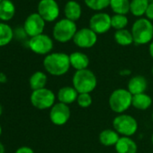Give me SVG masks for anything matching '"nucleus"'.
Listing matches in <instances>:
<instances>
[{"instance_id":"obj_1","label":"nucleus","mask_w":153,"mask_h":153,"mask_svg":"<svg viewBox=\"0 0 153 153\" xmlns=\"http://www.w3.org/2000/svg\"><path fill=\"white\" fill-rule=\"evenodd\" d=\"M43 67L45 70L55 76L65 75L70 66L69 55L63 52H53L46 55L43 59Z\"/></svg>"},{"instance_id":"obj_2","label":"nucleus","mask_w":153,"mask_h":153,"mask_svg":"<svg viewBox=\"0 0 153 153\" xmlns=\"http://www.w3.org/2000/svg\"><path fill=\"white\" fill-rule=\"evenodd\" d=\"M73 88L79 94L88 93L90 94L95 90L97 85V79L95 73L87 68L82 70H76L72 79Z\"/></svg>"},{"instance_id":"obj_3","label":"nucleus","mask_w":153,"mask_h":153,"mask_svg":"<svg viewBox=\"0 0 153 153\" xmlns=\"http://www.w3.org/2000/svg\"><path fill=\"white\" fill-rule=\"evenodd\" d=\"M133 42L136 44H146L153 38V25L149 19L140 18L136 20L131 28Z\"/></svg>"},{"instance_id":"obj_4","label":"nucleus","mask_w":153,"mask_h":153,"mask_svg":"<svg viewBox=\"0 0 153 153\" xmlns=\"http://www.w3.org/2000/svg\"><path fill=\"white\" fill-rule=\"evenodd\" d=\"M132 104V95L123 88L113 91L109 97V106L113 112L119 114L127 111Z\"/></svg>"},{"instance_id":"obj_5","label":"nucleus","mask_w":153,"mask_h":153,"mask_svg":"<svg viewBox=\"0 0 153 153\" xmlns=\"http://www.w3.org/2000/svg\"><path fill=\"white\" fill-rule=\"evenodd\" d=\"M113 127L117 133L124 137H131L136 133L138 130V123L131 115L121 114L114 117Z\"/></svg>"},{"instance_id":"obj_6","label":"nucleus","mask_w":153,"mask_h":153,"mask_svg":"<svg viewBox=\"0 0 153 153\" xmlns=\"http://www.w3.org/2000/svg\"><path fill=\"white\" fill-rule=\"evenodd\" d=\"M76 33V25L75 22L67 18L57 22L53 27L52 34L54 39L59 42H68L72 40Z\"/></svg>"},{"instance_id":"obj_7","label":"nucleus","mask_w":153,"mask_h":153,"mask_svg":"<svg viewBox=\"0 0 153 153\" xmlns=\"http://www.w3.org/2000/svg\"><path fill=\"white\" fill-rule=\"evenodd\" d=\"M55 94L46 88L33 91L30 97L31 104L39 110L51 108L55 105Z\"/></svg>"},{"instance_id":"obj_8","label":"nucleus","mask_w":153,"mask_h":153,"mask_svg":"<svg viewBox=\"0 0 153 153\" xmlns=\"http://www.w3.org/2000/svg\"><path fill=\"white\" fill-rule=\"evenodd\" d=\"M28 44L31 51L39 55H48L53 49V42L51 38L43 33L32 37Z\"/></svg>"},{"instance_id":"obj_9","label":"nucleus","mask_w":153,"mask_h":153,"mask_svg":"<svg viewBox=\"0 0 153 153\" xmlns=\"http://www.w3.org/2000/svg\"><path fill=\"white\" fill-rule=\"evenodd\" d=\"M45 21L38 13L31 14L25 19L24 24V30L25 33L31 38L42 34L43 33Z\"/></svg>"},{"instance_id":"obj_10","label":"nucleus","mask_w":153,"mask_h":153,"mask_svg":"<svg viewBox=\"0 0 153 153\" xmlns=\"http://www.w3.org/2000/svg\"><path fill=\"white\" fill-rule=\"evenodd\" d=\"M37 10L45 22H53L59 15V5L55 0H41Z\"/></svg>"},{"instance_id":"obj_11","label":"nucleus","mask_w":153,"mask_h":153,"mask_svg":"<svg viewBox=\"0 0 153 153\" xmlns=\"http://www.w3.org/2000/svg\"><path fill=\"white\" fill-rule=\"evenodd\" d=\"M74 43L83 49H88L93 47L97 42V34L90 28H82L76 31L74 38Z\"/></svg>"},{"instance_id":"obj_12","label":"nucleus","mask_w":153,"mask_h":153,"mask_svg":"<svg viewBox=\"0 0 153 153\" xmlns=\"http://www.w3.org/2000/svg\"><path fill=\"white\" fill-rule=\"evenodd\" d=\"M70 117V109L68 105L56 103L50 111V119L55 125L61 126L68 123Z\"/></svg>"},{"instance_id":"obj_13","label":"nucleus","mask_w":153,"mask_h":153,"mask_svg":"<svg viewBox=\"0 0 153 153\" xmlns=\"http://www.w3.org/2000/svg\"><path fill=\"white\" fill-rule=\"evenodd\" d=\"M90 29L97 34H103L109 31L111 25V16L106 13L95 14L89 21Z\"/></svg>"},{"instance_id":"obj_14","label":"nucleus","mask_w":153,"mask_h":153,"mask_svg":"<svg viewBox=\"0 0 153 153\" xmlns=\"http://www.w3.org/2000/svg\"><path fill=\"white\" fill-rule=\"evenodd\" d=\"M148 87L147 79L142 76H135L131 78L127 85V90L132 95H139L145 93Z\"/></svg>"},{"instance_id":"obj_15","label":"nucleus","mask_w":153,"mask_h":153,"mask_svg":"<svg viewBox=\"0 0 153 153\" xmlns=\"http://www.w3.org/2000/svg\"><path fill=\"white\" fill-rule=\"evenodd\" d=\"M79 93L73 87H63L61 88L57 94V98L59 103L65 105H70L74 102H76Z\"/></svg>"},{"instance_id":"obj_16","label":"nucleus","mask_w":153,"mask_h":153,"mask_svg":"<svg viewBox=\"0 0 153 153\" xmlns=\"http://www.w3.org/2000/svg\"><path fill=\"white\" fill-rule=\"evenodd\" d=\"M70 66L74 68L76 70L87 69L89 65V59L88 55L83 52L76 51L69 55Z\"/></svg>"},{"instance_id":"obj_17","label":"nucleus","mask_w":153,"mask_h":153,"mask_svg":"<svg viewBox=\"0 0 153 153\" xmlns=\"http://www.w3.org/2000/svg\"><path fill=\"white\" fill-rule=\"evenodd\" d=\"M115 150L117 153H136L138 147L136 142L131 137H121L115 144Z\"/></svg>"},{"instance_id":"obj_18","label":"nucleus","mask_w":153,"mask_h":153,"mask_svg":"<svg viewBox=\"0 0 153 153\" xmlns=\"http://www.w3.org/2000/svg\"><path fill=\"white\" fill-rule=\"evenodd\" d=\"M81 13V7L78 2L74 1V0H70L66 4L64 8V14L67 19L75 22L80 18Z\"/></svg>"},{"instance_id":"obj_19","label":"nucleus","mask_w":153,"mask_h":153,"mask_svg":"<svg viewBox=\"0 0 153 153\" xmlns=\"http://www.w3.org/2000/svg\"><path fill=\"white\" fill-rule=\"evenodd\" d=\"M119 135L120 134L117 133L114 129H105L100 132L98 139L100 143L105 147L115 146V144L121 138Z\"/></svg>"},{"instance_id":"obj_20","label":"nucleus","mask_w":153,"mask_h":153,"mask_svg":"<svg viewBox=\"0 0 153 153\" xmlns=\"http://www.w3.org/2000/svg\"><path fill=\"white\" fill-rule=\"evenodd\" d=\"M16 14V7L11 0H2L0 3V20L10 21Z\"/></svg>"},{"instance_id":"obj_21","label":"nucleus","mask_w":153,"mask_h":153,"mask_svg":"<svg viewBox=\"0 0 153 153\" xmlns=\"http://www.w3.org/2000/svg\"><path fill=\"white\" fill-rule=\"evenodd\" d=\"M47 84V75L42 71L34 72L29 79V85L33 91L44 88Z\"/></svg>"},{"instance_id":"obj_22","label":"nucleus","mask_w":153,"mask_h":153,"mask_svg":"<svg viewBox=\"0 0 153 153\" xmlns=\"http://www.w3.org/2000/svg\"><path fill=\"white\" fill-rule=\"evenodd\" d=\"M151 104H152L151 97L149 95L145 94V93L132 96V104H131V105L134 108L138 109V110H140V111L147 110L148 108L150 107Z\"/></svg>"},{"instance_id":"obj_23","label":"nucleus","mask_w":153,"mask_h":153,"mask_svg":"<svg viewBox=\"0 0 153 153\" xmlns=\"http://www.w3.org/2000/svg\"><path fill=\"white\" fill-rule=\"evenodd\" d=\"M149 3L148 0H131L130 11L135 16H141L146 14Z\"/></svg>"},{"instance_id":"obj_24","label":"nucleus","mask_w":153,"mask_h":153,"mask_svg":"<svg viewBox=\"0 0 153 153\" xmlns=\"http://www.w3.org/2000/svg\"><path fill=\"white\" fill-rule=\"evenodd\" d=\"M14 37L12 28L5 23H0V47L7 45Z\"/></svg>"},{"instance_id":"obj_25","label":"nucleus","mask_w":153,"mask_h":153,"mask_svg":"<svg viewBox=\"0 0 153 153\" xmlns=\"http://www.w3.org/2000/svg\"><path fill=\"white\" fill-rule=\"evenodd\" d=\"M130 1L129 0H111L110 7L116 15L125 16L130 11Z\"/></svg>"},{"instance_id":"obj_26","label":"nucleus","mask_w":153,"mask_h":153,"mask_svg":"<svg viewBox=\"0 0 153 153\" xmlns=\"http://www.w3.org/2000/svg\"><path fill=\"white\" fill-rule=\"evenodd\" d=\"M114 40L119 45H122V46H128L133 42L131 33L126 29L116 31L114 33Z\"/></svg>"},{"instance_id":"obj_27","label":"nucleus","mask_w":153,"mask_h":153,"mask_svg":"<svg viewBox=\"0 0 153 153\" xmlns=\"http://www.w3.org/2000/svg\"><path fill=\"white\" fill-rule=\"evenodd\" d=\"M128 25V19L123 15H114L111 17V25L113 28L118 30H123Z\"/></svg>"},{"instance_id":"obj_28","label":"nucleus","mask_w":153,"mask_h":153,"mask_svg":"<svg viewBox=\"0 0 153 153\" xmlns=\"http://www.w3.org/2000/svg\"><path fill=\"white\" fill-rule=\"evenodd\" d=\"M85 4L92 10L100 11L110 6L111 0H84Z\"/></svg>"},{"instance_id":"obj_29","label":"nucleus","mask_w":153,"mask_h":153,"mask_svg":"<svg viewBox=\"0 0 153 153\" xmlns=\"http://www.w3.org/2000/svg\"><path fill=\"white\" fill-rule=\"evenodd\" d=\"M92 97L90 94L88 93H83V94H79L78 99H76V103L78 105L82 107V108H87L89 107L92 104Z\"/></svg>"},{"instance_id":"obj_30","label":"nucleus","mask_w":153,"mask_h":153,"mask_svg":"<svg viewBox=\"0 0 153 153\" xmlns=\"http://www.w3.org/2000/svg\"><path fill=\"white\" fill-rule=\"evenodd\" d=\"M15 153H34L33 149L30 147H27V146H23V147H20L19 149H16V151Z\"/></svg>"},{"instance_id":"obj_31","label":"nucleus","mask_w":153,"mask_h":153,"mask_svg":"<svg viewBox=\"0 0 153 153\" xmlns=\"http://www.w3.org/2000/svg\"><path fill=\"white\" fill-rule=\"evenodd\" d=\"M146 16L149 19L153 20V3H150L146 11Z\"/></svg>"},{"instance_id":"obj_32","label":"nucleus","mask_w":153,"mask_h":153,"mask_svg":"<svg viewBox=\"0 0 153 153\" xmlns=\"http://www.w3.org/2000/svg\"><path fill=\"white\" fill-rule=\"evenodd\" d=\"M7 76L3 73V72H0V83H5L7 82Z\"/></svg>"},{"instance_id":"obj_33","label":"nucleus","mask_w":153,"mask_h":153,"mask_svg":"<svg viewBox=\"0 0 153 153\" xmlns=\"http://www.w3.org/2000/svg\"><path fill=\"white\" fill-rule=\"evenodd\" d=\"M149 55L151 56V58L153 59V42H150L149 47Z\"/></svg>"},{"instance_id":"obj_34","label":"nucleus","mask_w":153,"mask_h":153,"mask_svg":"<svg viewBox=\"0 0 153 153\" xmlns=\"http://www.w3.org/2000/svg\"><path fill=\"white\" fill-rule=\"evenodd\" d=\"M0 153H6V149L2 142H0Z\"/></svg>"},{"instance_id":"obj_35","label":"nucleus","mask_w":153,"mask_h":153,"mask_svg":"<svg viewBox=\"0 0 153 153\" xmlns=\"http://www.w3.org/2000/svg\"><path fill=\"white\" fill-rule=\"evenodd\" d=\"M2 114H3V106L1 105V104H0V116L2 115Z\"/></svg>"},{"instance_id":"obj_36","label":"nucleus","mask_w":153,"mask_h":153,"mask_svg":"<svg viewBox=\"0 0 153 153\" xmlns=\"http://www.w3.org/2000/svg\"><path fill=\"white\" fill-rule=\"evenodd\" d=\"M1 134H2V127L0 125V136H1Z\"/></svg>"},{"instance_id":"obj_37","label":"nucleus","mask_w":153,"mask_h":153,"mask_svg":"<svg viewBox=\"0 0 153 153\" xmlns=\"http://www.w3.org/2000/svg\"><path fill=\"white\" fill-rule=\"evenodd\" d=\"M148 1H149V4H150V3H153V0H148Z\"/></svg>"},{"instance_id":"obj_38","label":"nucleus","mask_w":153,"mask_h":153,"mask_svg":"<svg viewBox=\"0 0 153 153\" xmlns=\"http://www.w3.org/2000/svg\"><path fill=\"white\" fill-rule=\"evenodd\" d=\"M151 141H152V144H153V133H152V136H151Z\"/></svg>"},{"instance_id":"obj_39","label":"nucleus","mask_w":153,"mask_h":153,"mask_svg":"<svg viewBox=\"0 0 153 153\" xmlns=\"http://www.w3.org/2000/svg\"><path fill=\"white\" fill-rule=\"evenodd\" d=\"M151 72H152V75H153V67H152V69H151Z\"/></svg>"},{"instance_id":"obj_40","label":"nucleus","mask_w":153,"mask_h":153,"mask_svg":"<svg viewBox=\"0 0 153 153\" xmlns=\"http://www.w3.org/2000/svg\"><path fill=\"white\" fill-rule=\"evenodd\" d=\"M152 122H153V111H152Z\"/></svg>"},{"instance_id":"obj_41","label":"nucleus","mask_w":153,"mask_h":153,"mask_svg":"<svg viewBox=\"0 0 153 153\" xmlns=\"http://www.w3.org/2000/svg\"><path fill=\"white\" fill-rule=\"evenodd\" d=\"M2 2V0H0V3H1Z\"/></svg>"}]
</instances>
